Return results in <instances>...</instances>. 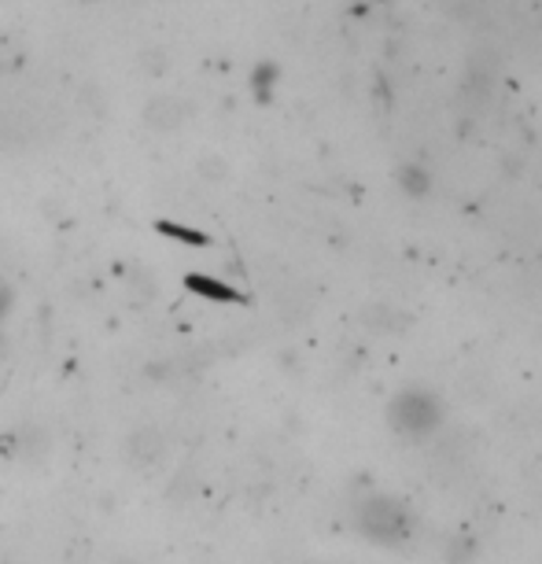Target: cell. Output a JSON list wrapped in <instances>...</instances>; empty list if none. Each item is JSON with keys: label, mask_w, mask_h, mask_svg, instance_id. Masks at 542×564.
I'll return each instance as SVG.
<instances>
[{"label": "cell", "mask_w": 542, "mask_h": 564, "mask_svg": "<svg viewBox=\"0 0 542 564\" xmlns=\"http://www.w3.org/2000/svg\"><path fill=\"white\" fill-rule=\"evenodd\" d=\"M399 410H402L399 429H406V432H429V429H435V417H440V410H435L432 399H424V395H402Z\"/></svg>", "instance_id": "cell-1"}]
</instances>
